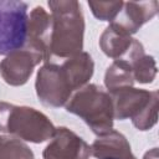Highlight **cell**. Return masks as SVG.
I'll use <instances>...</instances> for the list:
<instances>
[{
    "label": "cell",
    "mask_w": 159,
    "mask_h": 159,
    "mask_svg": "<svg viewBox=\"0 0 159 159\" xmlns=\"http://www.w3.org/2000/svg\"><path fill=\"white\" fill-rule=\"evenodd\" d=\"M52 10L51 52L60 57L77 55L82 50L84 22L77 1H48Z\"/></svg>",
    "instance_id": "obj_1"
},
{
    "label": "cell",
    "mask_w": 159,
    "mask_h": 159,
    "mask_svg": "<svg viewBox=\"0 0 159 159\" xmlns=\"http://www.w3.org/2000/svg\"><path fill=\"white\" fill-rule=\"evenodd\" d=\"M56 128L41 112L0 102V132H7L34 143L47 140Z\"/></svg>",
    "instance_id": "obj_2"
},
{
    "label": "cell",
    "mask_w": 159,
    "mask_h": 159,
    "mask_svg": "<svg viewBox=\"0 0 159 159\" xmlns=\"http://www.w3.org/2000/svg\"><path fill=\"white\" fill-rule=\"evenodd\" d=\"M66 109L81 117L96 134L102 135L112 130V98L96 84H88L78 91L66 106Z\"/></svg>",
    "instance_id": "obj_3"
},
{
    "label": "cell",
    "mask_w": 159,
    "mask_h": 159,
    "mask_svg": "<svg viewBox=\"0 0 159 159\" xmlns=\"http://www.w3.org/2000/svg\"><path fill=\"white\" fill-rule=\"evenodd\" d=\"M111 93L114 99L113 117L117 119L130 117L133 124L140 130H147L155 124L158 92L124 87Z\"/></svg>",
    "instance_id": "obj_4"
},
{
    "label": "cell",
    "mask_w": 159,
    "mask_h": 159,
    "mask_svg": "<svg viewBox=\"0 0 159 159\" xmlns=\"http://www.w3.org/2000/svg\"><path fill=\"white\" fill-rule=\"evenodd\" d=\"M22 1L0 0V55H10L25 47L27 41L29 14Z\"/></svg>",
    "instance_id": "obj_5"
},
{
    "label": "cell",
    "mask_w": 159,
    "mask_h": 159,
    "mask_svg": "<svg viewBox=\"0 0 159 159\" xmlns=\"http://www.w3.org/2000/svg\"><path fill=\"white\" fill-rule=\"evenodd\" d=\"M71 83L62 68L57 65H45L39 70L36 80L37 97L45 106H63L72 92Z\"/></svg>",
    "instance_id": "obj_6"
},
{
    "label": "cell",
    "mask_w": 159,
    "mask_h": 159,
    "mask_svg": "<svg viewBox=\"0 0 159 159\" xmlns=\"http://www.w3.org/2000/svg\"><path fill=\"white\" fill-rule=\"evenodd\" d=\"M43 60V56L37 51L24 47L14 51L0 63V73L6 83L12 86H20L26 83L31 76L34 67Z\"/></svg>",
    "instance_id": "obj_7"
},
{
    "label": "cell",
    "mask_w": 159,
    "mask_h": 159,
    "mask_svg": "<svg viewBox=\"0 0 159 159\" xmlns=\"http://www.w3.org/2000/svg\"><path fill=\"white\" fill-rule=\"evenodd\" d=\"M89 145L65 127L56 128L52 142L43 150V159H88Z\"/></svg>",
    "instance_id": "obj_8"
},
{
    "label": "cell",
    "mask_w": 159,
    "mask_h": 159,
    "mask_svg": "<svg viewBox=\"0 0 159 159\" xmlns=\"http://www.w3.org/2000/svg\"><path fill=\"white\" fill-rule=\"evenodd\" d=\"M51 16L43 7L36 6L30 17L27 27V47L37 51L43 56V60L50 57V40H51Z\"/></svg>",
    "instance_id": "obj_9"
},
{
    "label": "cell",
    "mask_w": 159,
    "mask_h": 159,
    "mask_svg": "<svg viewBox=\"0 0 159 159\" xmlns=\"http://www.w3.org/2000/svg\"><path fill=\"white\" fill-rule=\"evenodd\" d=\"M124 9L119 11L112 24L120 27L127 34H134L148 20H150L158 10V1L124 2Z\"/></svg>",
    "instance_id": "obj_10"
},
{
    "label": "cell",
    "mask_w": 159,
    "mask_h": 159,
    "mask_svg": "<svg viewBox=\"0 0 159 159\" xmlns=\"http://www.w3.org/2000/svg\"><path fill=\"white\" fill-rule=\"evenodd\" d=\"M92 155L98 159H137L125 137L116 130L102 134L91 147Z\"/></svg>",
    "instance_id": "obj_11"
},
{
    "label": "cell",
    "mask_w": 159,
    "mask_h": 159,
    "mask_svg": "<svg viewBox=\"0 0 159 159\" xmlns=\"http://www.w3.org/2000/svg\"><path fill=\"white\" fill-rule=\"evenodd\" d=\"M62 68L71 83L72 89H77L92 77L93 61L88 53L81 52L68 58L62 65Z\"/></svg>",
    "instance_id": "obj_12"
},
{
    "label": "cell",
    "mask_w": 159,
    "mask_h": 159,
    "mask_svg": "<svg viewBox=\"0 0 159 159\" xmlns=\"http://www.w3.org/2000/svg\"><path fill=\"white\" fill-rule=\"evenodd\" d=\"M0 159H34V154L19 139L0 137Z\"/></svg>",
    "instance_id": "obj_13"
},
{
    "label": "cell",
    "mask_w": 159,
    "mask_h": 159,
    "mask_svg": "<svg viewBox=\"0 0 159 159\" xmlns=\"http://www.w3.org/2000/svg\"><path fill=\"white\" fill-rule=\"evenodd\" d=\"M123 1H88L93 15L103 21H113L123 7Z\"/></svg>",
    "instance_id": "obj_14"
},
{
    "label": "cell",
    "mask_w": 159,
    "mask_h": 159,
    "mask_svg": "<svg viewBox=\"0 0 159 159\" xmlns=\"http://www.w3.org/2000/svg\"><path fill=\"white\" fill-rule=\"evenodd\" d=\"M132 68H133V78H135V81L142 83L152 82L157 72L155 62L152 56H142L139 60H137L133 63Z\"/></svg>",
    "instance_id": "obj_15"
}]
</instances>
